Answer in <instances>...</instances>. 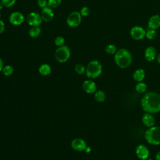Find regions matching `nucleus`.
Wrapping results in <instances>:
<instances>
[{"label": "nucleus", "mask_w": 160, "mask_h": 160, "mask_svg": "<svg viewBox=\"0 0 160 160\" xmlns=\"http://www.w3.org/2000/svg\"><path fill=\"white\" fill-rule=\"evenodd\" d=\"M141 106L145 112L152 114L160 112V94L155 91H148L141 99Z\"/></svg>", "instance_id": "obj_1"}, {"label": "nucleus", "mask_w": 160, "mask_h": 160, "mask_svg": "<svg viewBox=\"0 0 160 160\" xmlns=\"http://www.w3.org/2000/svg\"><path fill=\"white\" fill-rule=\"evenodd\" d=\"M114 59L116 64L121 69L128 68L132 61L131 52L125 48H121L117 50L114 54Z\"/></svg>", "instance_id": "obj_2"}, {"label": "nucleus", "mask_w": 160, "mask_h": 160, "mask_svg": "<svg viewBox=\"0 0 160 160\" xmlns=\"http://www.w3.org/2000/svg\"><path fill=\"white\" fill-rule=\"evenodd\" d=\"M144 139L151 145H160V126H153L148 128L144 133Z\"/></svg>", "instance_id": "obj_3"}, {"label": "nucleus", "mask_w": 160, "mask_h": 160, "mask_svg": "<svg viewBox=\"0 0 160 160\" xmlns=\"http://www.w3.org/2000/svg\"><path fill=\"white\" fill-rule=\"evenodd\" d=\"M102 66L98 60L91 61L86 68V74L90 79H96L102 73Z\"/></svg>", "instance_id": "obj_4"}, {"label": "nucleus", "mask_w": 160, "mask_h": 160, "mask_svg": "<svg viewBox=\"0 0 160 160\" xmlns=\"http://www.w3.org/2000/svg\"><path fill=\"white\" fill-rule=\"evenodd\" d=\"M55 58L57 61L61 63L66 62L70 58L71 51L68 46L62 45L58 48L55 51Z\"/></svg>", "instance_id": "obj_5"}, {"label": "nucleus", "mask_w": 160, "mask_h": 160, "mask_svg": "<svg viewBox=\"0 0 160 160\" xmlns=\"http://www.w3.org/2000/svg\"><path fill=\"white\" fill-rule=\"evenodd\" d=\"M81 19L82 16L81 15L80 12L78 11H73L68 15L66 22L69 27L75 28L81 24Z\"/></svg>", "instance_id": "obj_6"}, {"label": "nucleus", "mask_w": 160, "mask_h": 160, "mask_svg": "<svg viewBox=\"0 0 160 160\" xmlns=\"http://www.w3.org/2000/svg\"><path fill=\"white\" fill-rule=\"evenodd\" d=\"M135 153L136 156L140 160H147L150 154L149 148L143 144H140L137 146L135 149Z\"/></svg>", "instance_id": "obj_7"}, {"label": "nucleus", "mask_w": 160, "mask_h": 160, "mask_svg": "<svg viewBox=\"0 0 160 160\" xmlns=\"http://www.w3.org/2000/svg\"><path fill=\"white\" fill-rule=\"evenodd\" d=\"M130 35L135 40H141L146 36V31L141 26H134L130 30Z\"/></svg>", "instance_id": "obj_8"}, {"label": "nucleus", "mask_w": 160, "mask_h": 160, "mask_svg": "<svg viewBox=\"0 0 160 160\" xmlns=\"http://www.w3.org/2000/svg\"><path fill=\"white\" fill-rule=\"evenodd\" d=\"M27 22L31 26H39L42 22V19L41 14L31 12L27 16Z\"/></svg>", "instance_id": "obj_9"}, {"label": "nucleus", "mask_w": 160, "mask_h": 160, "mask_svg": "<svg viewBox=\"0 0 160 160\" xmlns=\"http://www.w3.org/2000/svg\"><path fill=\"white\" fill-rule=\"evenodd\" d=\"M9 21L11 24L14 26H19L24 22V16L21 12L15 11L9 15Z\"/></svg>", "instance_id": "obj_10"}, {"label": "nucleus", "mask_w": 160, "mask_h": 160, "mask_svg": "<svg viewBox=\"0 0 160 160\" xmlns=\"http://www.w3.org/2000/svg\"><path fill=\"white\" fill-rule=\"evenodd\" d=\"M71 146L75 151H84L87 147V144L84 139L79 138H76L72 140Z\"/></svg>", "instance_id": "obj_11"}, {"label": "nucleus", "mask_w": 160, "mask_h": 160, "mask_svg": "<svg viewBox=\"0 0 160 160\" xmlns=\"http://www.w3.org/2000/svg\"><path fill=\"white\" fill-rule=\"evenodd\" d=\"M82 89L88 94H93L97 91L96 84L91 79L85 80L82 84Z\"/></svg>", "instance_id": "obj_12"}, {"label": "nucleus", "mask_w": 160, "mask_h": 160, "mask_svg": "<svg viewBox=\"0 0 160 160\" xmlns=\"http://www.w3.org/2000/svg\"><path fill=\"white\" fill-rule=\"evenodd\" d=\"M142 122L146 127L151 128L155 125L156 119L152 114L144 112L142 116Z\"/></svg>", "instance_id": "obj_13"}, {"label": "nucleus", "mask_w": 160, "mask_h": 160, "mask_svg": "<svg viewBox=\"0 0 160 160\" xmlns=\"http://www.w3.org/2000/svg\"><path fill=\"white\" fill-rule=\"evenodd\" d=\"M41 16L42 17V21L45 22H50L53 19L54 14L52 9L49 6H47L42 9Z\"/></svg>", "instance_id": "obj_14"}, {"label": "nucleus", "mask_w": 160, "mask_h": 160, "mask_svg": "<svg viewBox=\"0 0 160 160\" xmlns=\"http://www.w3.org/2000/svg\"><path fill=\"white\" fill-rule=\"evenodd\" d=\"M156 49L153 46H148L144 51V58L149 62L153 61L156 58Z\"/></svg>", "instance_id": "obj_15"}, {"label": "nucleus", "mask_w": 160, "mask_h": 160, "mask_svg": "<svg viewBox=\"0 0 160 160\" xmlns=\"http://www.w3.org/2000/svg\"><path fill=\"white\" fill-rule=\"evenodd\" d=\"M148 26L149 29L154 30L159 28L160 27V16L155 14L151 16L148 20Z\"/></svg>", "instance_id": "obj_16"}, {"label": "nucleus", "mask_w": 160, "mask_h": 160, "mask_svg": "<svg viewBox=\"0 0 160 160\" xmlns=\"http://www.w3.org/2000/svg\"><path fill=\"white\" fill-rule=\"evenodd\" d=\"M145 71L142 68L137 69L136 71H134V72L132 74V78L137 82L142 81L145 78Z\"/></svg>", "instance_id": "obj_17"}, {"label": "nucleus", "mask_w": 160, "mask_h": 160, "mask_svg": "<svg viewBox=\"0 0 160 160\" xmlns=\"http://www.w3.org/2000/svg\"><path fill=\"white\" fill-rule=\"evenodd\" d=\"M39 72L42 76H48L51 72V68L48 64H42L39 67Z\"/></svg>", "instance_id": "obj_18"}, {"label": "nucleus", "mask_w": 160, "mask_h": 160, "mask_svg": "<svg viewBox=\"0 0 160 160\" xmlns=\"http://www.w3.org/2000/svg\"><path fill=\"white\" fill-rule=\"evenodd\" d=\"M147 84L143 81L138 82L135 86V90L139 94H144L147 91Z\"/></svg>", "instance_id": "obj_19"}, {"label": "nucleus", "mask_w": 160, "mask_h": 160, "mask_svg": "<svg viewBox=\"0 0 160 160\" xmlns=\"http://www.w3.org/2000/svg\"><path fill=\"white\" fill-rule=\"evenodd\" d=\"M95 100L98 102H102L106 99V94L102 90H98L94 93Z\"/></svg>", "instance_id": "obj_20"}, {"label": "nucleus", "mask_w": 160, "mask_h": 160, "mask_svg": "<svg viewBox=\"0 0 160 160\" xmlns=\"http://www.w3.org/2000/svg\"><path fill=\"white\" fill-rule=\"evenodd\" d=\"M41 32V29L39 26H32L29 30V34L31 38H35L38 37Z\"/></svg>", "instance_id": "obj_21"}, {"label": "nucleus", "mask_w": 160, "mask_h": 160, "mask_svg": "<svg viewBox=\"0 0 160 160\" xmlns=\"http://www.w3.org/2000/svg\"><path fill=\"white\" fill-rule=\"evenodd\" d=\"M14 72V69L12 66L11 65H6L4 66L2 69V73L5 76H9L12 74Z\"/></svg>", "instance_id": "obj_22"}, {"label": "nucleus", "mask_w": 160, "mask_h": 160, "mask_svg": "<svg viewBox=\"0 0 160 160\" xmlns=\"http://www.w3.org/2000/svg\"><path fill=\"white\" fill-rule=\"evenodd\" d=\"M117 48L115 45L112 44H109L107 45L105 48V51L108 54H114L117 51Z\"/></svg>", "instance_id": "obj_23"}, {"label": "nucleus", "mask_w": 160, "mask_h": 160, "mask_svg": "<svg viewBox=\"0 0 160 160\" xmlns=\"http://www.w3.org/2000/svg\"><path fill=\"white\" fill-rule=\"evenodd\" d=\"M74 69H75L76 72L80 75L86 73V68L82 64H77L75 66Z\"/></svg>", "instance_id": "obj_24"}, {"label": "nucleus", "mask_w": 160, "mask_h": 160, "mask_svg": "<svg viewBox=\"0 0 160 160\" xmlns=\"http://www.w3.org/2000/svg\"><path fill=\"white\" fill-rule=\"evenodd\" d=\"M156 30L149 28V29L147 31H146V37L148 39L152 40L156 38Z\"/></svg>", "instance_id": "obj_25"}, {"label": "nucleus", "mask_w": 160, "mask_h": 160, "mask_svg": "<svg viewBox=\"0 0 160 160\" xmlns=\"http://www.w3.org/2000/svg\"><path fill=\"white\" fill-rule=\"evenodd\" d=\"M62 0H48V6L51 8H56L61 3Z\"/></svg>", "instance_id": "obj_26"}, {"label": "nucleus", "mask_w": 160, "mask_h": 160, "mask_svg": "<svg viewBox=\"0 0 160 160\" xmlns=\"http://www.w3.org/2000/svg\"><path fill=\"white\" fill-rule=\"evenodd\" d=\"M64 38L62 36H57L55 39H54V44L56 46L59 47L61 46L62 45H64Z\"/></svg>", "instance_id": "obj_27"}, {"label": "nucleus", "mask_w": 160, "mask_h": 160, "mask_svg": "<svg viewBox=\"0 0 160 160\" xmlns=\"http://www.w3.org/2000/svg\"><path fill=\"white\" fill-rule=\"evenodd\" d=\"M4 6L6 8H10L15 3L16 0H1Z\"/></svg>", "instance_id": "obj_28"}, {"label": "nucleus", "mask_w": 160, "mask_h": 160, "mask_svg": "<svg viewBox=\"0 0 160 160\" xmlns=\"http://www.w3.org/2000/svg\"><path fill=\"white\" fill-rule=\"evenodd\" d=\"M90 12H91L90 9L87 6H84L81 9V11L79 12L82 16L85 17V16H88V15H89Z\"/></svg>", "instance_id": "obj_29"}, {"label": "nucleus", "mask_w": 160, "mask_h": 160, "mask_svg": "<svg viewBox=\"0 0 160 160\" xmlns=\"http://www.w3.org/2000/svg\"><path fill=\"white\" fill-rule=\"evenodd\" d=\"M37 2L38 6L42 9L48 6V0H38Z\"/></svg>", "instance_id": "obj_30"}, {"label": "nucleus", "mask_w": 160, "mask_h": 160, "mask_svg": "<svg viewBox=\"0 0 160 160\" xmlns=\"http://www.w3.org/2000/svg\"><path fill=\"white\" fill-rule=\"evenodd\" d=\"M5 29V24L4 22L0 19V34L2 33Z\"/></svg>", "instance_id": "obj_31"}, {"label": "nucleus", "mask_w": 160, "mask_h": 160, "mask_svg": "<svg viewBox=\"0 0 160 160\" xmlns=\"http://www.w3.org/2000/svg\"><path fill=\"white\" fill-rule=\"evenodd\" d=\"M155 160H160V151H158L155 154Z\"/></svg>", "instance_id": "obj_32"}, {"label": "nucleus", "mask_w": 160, "mask_h": 160, "mask_svg": "<svg viewBox=\"0 0 160 160\" xmlns=\"http://www.w3.org/2000/svg\"><path fill=\"white\" fill-rule=\"evenodd\" d=\"M84 151L86 152V153H89L91 151V148L90 146H88L86 148Z\"/></svg>", "instance_id": "obj_33"}, {"label": "nucleus", "mask_w": 160, "mask_h": 160, "mask_svg": "<svg viewBox=\"0 0 160 160\" xmlns=\"http://www.w3.org/2000/svg\"><path fill=\"white\" fill-rule=\"evenodd\" d=\"M4 67V63L1 58H0V71H2V69Z\"/></svg>", "instance_id": "obj_34"}, {"label": "nucleus", "mask_w": 160, "mask_h": 160, "mask_svg": "<svg viewBox=\"0 0 160 160\" xmlns=\"http://www.w3.org/2000/svg\"><path fill=\"white\" fill-rule=\"evenodd\" d=\"M156 60H157L158 62L160 64V53H159V54L156 56Z\"/></svg>", "instance_id": "obj_35"}, {"label": "nucleus", "mask_w": 160, "mask_h": 160, "mask_svg": "<svg viewBox=\"0 0 160 160\" xmlns=\"http://www.w3.org/2000/svg\"><path fill=\"white\" fill-rule=\"evenodd\" d=\"M4 7V6L3 4L2 3V2H1V1H0V10H1V9H2Z\"/></svg>", "instance_id": "obj_36"}, {"label": "nucleus", "mask_w": 160, "mask_h": 160, "mask_svg": "<svg viewBox=\"0 0 160 160\" xmlns=\"http://www.w3.org/2000/svg\"><path fill=\"white\" fill-rule=\"evenodd\" d=\"M147 160H152V159H149V158H148Z\"/></svg>", "instance_id": "obj_37"}, {"label": "nucleus", "mask_w": 160, "mask_h": 160, "mask_svg": "<svg viewBox=\"0 0 160 160\" xmlns=\"http://www.w3.org/2000/svg\"><path fill=\"white\" fill-rule=\"evenodd\" d=\"M0 18H1V13H0Z\"/></svg>", "instance_id": "obj_38"}]
</instances>
